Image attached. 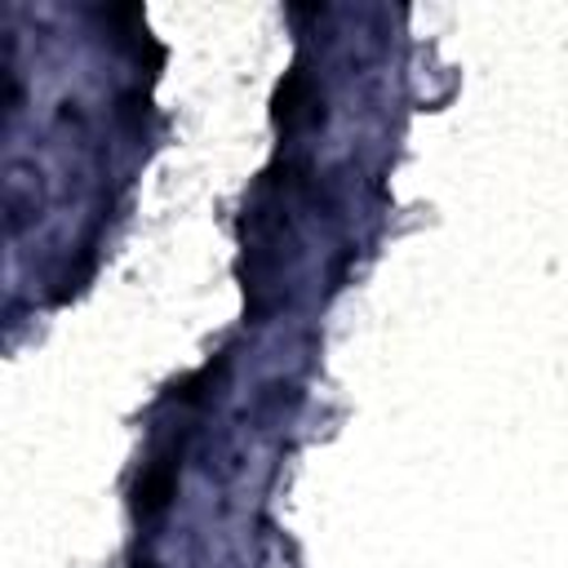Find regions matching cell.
I'll list each match as a JSON object with an SVG mask.
<instances>
[{
    "label": "cell",
    "instance_id": "1",
    "mask_svg": "<svg viewBox=\"0 0 568 568\" xmlns=\"http://www.w3.org/2000/svg\"><path fill=\"white\" fill-rule=\"evenodd\" d=\"M174 480H178V471H174L169 458L152 463V471H147L143 485H138V511H143V515H160V511L169 506V498H174Z\"/></svg>",
    "mask_w": 568,
    "mask_h": 568
},
{
    "label": "cell",
    "instance_id": "2",
    "mask_svg": "<svg viewBox=\"0 0 568 568\" xmlns=\"http://www.w3.org/2000/svg\"><path fill=\"white\" fill-rule=\"evenodd\" d=\"M307 107H315L311 80H307L302 71H293V76L280 85V93H276V121H280L285 130H293V125H298V116H302Z\"/></svg>",
    "mask_w": 568,
    "mask_h": 568
}]
</instances>
